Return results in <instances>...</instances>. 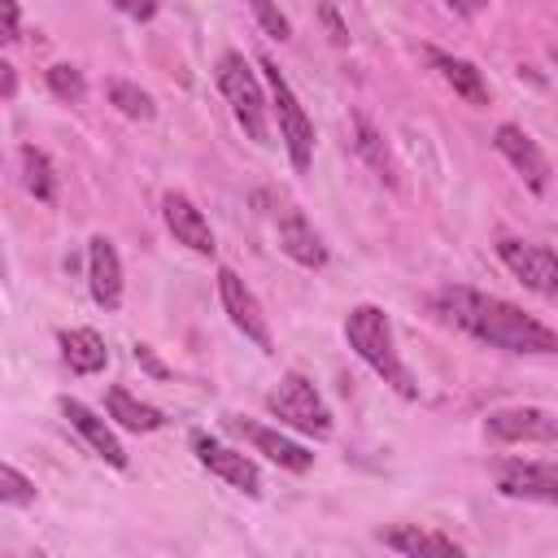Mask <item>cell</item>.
I'll use <instances>...</instances> for the list:
<instances>
[{
  "instance_id": "cell-23",
  "label": "cell",
  "mask_w": 558,
  "mask_h": 558,
  "mask_svg": "<svg viewBox=\"0 0 558 558\" xmlns=\"http://www.w3.org/2000/svg\"><path fill=\"white\" fill-rule=\"evenodd\" d=\"M105 96H109V105H113L122 118H135V122H153V113H157L153 96H148L140 83H131V78H109V83H105Z\"/></svg>"
},
{
  "instance_id": "cell-3",
  "label": "cell",
  "mask_w": 558,
  "mask_h": 558,
  "mask_svg": "<svg viewBox=\"0 0 558 558\" xmlns=\"http://www.w3.org/2000/svg\"><path fill=\"white\" fill-rule=\"evenodd\" d=\"M214 78H218V92L227 96L240 131L253 144H270V105H266V92H262L257 74L244 61V52H222L218 65H214Z\"/></svg>"
},
{
  "instance_id": "cell-15",
  "label": "cell",
  "mask_w": 558,
  "mask_h": 558,
  "mask_svg": "<svg viewBox=\"0 0 558 558\" xmlns=\"http://www.w3.org/2000/svg\"><path fill=\"white\" fill-rule=\"evenodd\" d=\"M61 414H65V418H70V427L92 445V453H96V458H105L109 466L126 471V449H122V440L113 436V427H109L92 405H83V401H74V397H61Z\"/></svg>"
},
{
  "instance_id": "cell-29",
  "label": "cell",
  "mask_w": 558,
  "mask_h": 558,
  "mask_svg": "<svg viewBox=\"0 0 558 558\" xmlns=\"http://www.w3.org/2000/svg\"><path fill=\"white\" fill-rule=\"evenodd\" d=\"M0 96H4V100L17 96V70H13L9 61H0Z\"/></svg>"
},
{
  "instance_id": "cell-26",
  "label": "cell",
  "mask_w": 558,
  "mask_h": 558,
  "mask_svg": "<svg viewBox=\"0 0 558 558\" xmlns=\"http://www.w3.org/2000/svg\"><path fill=\"white\" fill-rule=\"evenodd\" d=\"M253 17H257V26H262L270 39H288V35H292L288 17H283L275 4H266V0H257V4H253Z\"/></svg>"
},
{
  "instance_id": "cell-5",
  "label": "cell",
  "mask_w": 558,
  "mask_h": 558,
  "mask_svg": "<svg viewBox=\"0 0 558 558\" xmlns=\"http://www.w3.org/2000/svg\"><path fill=\"white\" fill-rule=\"evenodd\" d=\"M266 410H270V418H279L292 432H305L314 440L331 436V410H327V401L318 397V388L301 371H288L279 379V388L266 392Z\"/></svg>"
},
{
  "instance_id": "cell-8",
  "label": "cell",
  "mask_w": 558,
  "mask_h": 558,
  "mask_svg": "<svg viewBox=\"0 0 558 558\" xmlns=\"http://www.w3.org/2000/svg\"><path fill=\"white\" fill-rule=\"evenodd\" d=\"M484 436L497 445H554L558 418L541 405H506L484 418Z\"/></svg>"
},
{
  "instance_id": "cell-27",
  "label": "cell",
  "mask_w": 558,
  "mask_h": 558,
  "mask_svg": "<svg viewBox=\"0 0 558 558\" xmlns=\"http://www.w3.org/2000/svg\"><path fill=\"white\" fill-rule=\"evenodd\" d=\"M0 39L4 44L17 39V4H0Z\"/></svg>"
},
{
  "instance_id": "cell-9",
  "label": "cell",
  "mask_w": 558,
  "mask_h": 558,
  "mask_svg": "<svg viewBox=\"0 0 558 558\" xmlns=\"http://www.w3.org/2000/svg\"><path fill=\"white\" fill-rule=\"evenodd\" d=\"M192 453H196V462H201L209 475L227 480L231 488H240V493H248V497L262 493V471H257V462H253L248 453L227 449V445L214 440L209 432H192Z\"/></svg>"
},
{
  "instance_id": "cell-31",
  "label": "cell",
  "mask_w": 558,
  "mask_h": 558,
  "mask_svg": "<svg viewBox=\"0 0 558 558\" xmlns=\"http://www.w3.org/2000/svg\"><path fill=\"white\" fill-rule=\"evenodd\" d=\"M122 13H131V17H140V22H148L153 13H157V4H118Z\"/></svg>"
},
{
  "instance_id": "cell-32",
  "label": "cell",
  "mask_w": 558,
  "mask_h": 558,
  "mask_svg": "<svg viewBox=\"0 0 558 558\" xmlns=\"http://www.w3.org/2000/svg\"><path fill=\"white\" fill-rule=\"evenodd\" d=\"M554 61H558V48H554Z\"/></svg>"
},
{
  "instance_id": "cell-12",
  "label": "cell",
  "mask_w": 558,
  "mask_h": 558,
  "mask_svg": "<svg viewBox=\"0 0 558 558\" xmlns=\"http://www.w3.org/2000/svg\"><path fill=\"white\" fill-rule=\"evenodd\" d=\"M161 218H166V231L174 235V244H187L192 253H201V257H214V227H209V218L196 209V201L192 196H183V192H166L161 196Z\"/></svg>"
},
{
  "instance_id": "cell-19",
  "label": "cell",
  "mask_w": 558,
  "mask_h": 558,
  "mask_svg": "<svg viewBox=\"0 0 558 558\" xmlns=\"http://www.w3.org/2000/svg\"><path fill=\"white\" fill-rule=\"evenodd\" d=\"M427 61L436 65V74L466 100V105H488V83L484 74L466 61V57H453V52H440V48H427Z\"/></svg>"
},
{
  "instance_id": "cell-2",
  "label": "cell",
  "mask_w": 558,
  "mask_h": 558,
  "mask_svg": "<svg viewBox=\"0 0 558 558\" xmlns=\"http://www.w3.org/2000/svg\"><path fill=\"white\" fill-rule=\"evenodd\" d=\"M344 340H349V349L397 392V397H418V384H414V375H410V366L401 362V353H397V336H392V323H388V314L379 310V305H371V301H362V305H353L349 310V318H344Z\"/></svg>"
},
{
  "instance_id": "cell-4",
  "label": "cell",
  "mask_w": 558,
  "mask_h": 558,
  "mask_svg": "<svg viewBox=\"0 0 558 558\" xmlns=\"http://www.w3.org/2000/svg\"><path fill=\"white\" fill-rule=\"evenodd\" d=\"M257 65H262V74H266V83H270V113H275V122H279V140H283V148H288V161H292L296 174H305V170L314 166V122H310V113L301 109V100H296L292 83L283 78V70H279L270 57H262Z\"/></svg>"
},
{
  "instance_id": "cell-14",
  "label": "cell",
  "mask_w": 558,
  "mask_h": 558,
  "mask_svg": "<svg viewBox=\"0 0 558 558\" xmlns=\"http://www.w3.org/2000/svg\"><path fill=\"white\" fill-rule=\"evenodd\" d=\"M87 288H92V301L100 310H118L122 305V257H118L109 235H92L87 240Z\"/></svg>"
},
{
  "instance_id": "cell-13",
  "label": "cell",
  "mask_w": 558,
  "mask_h": 558,
  "mask_svg": "<svg viewBox=\"0 0 558 558\" xmlns=\"http://www.w3.org/2000/svg\"><path fill=\"white\" fill-rule=\"evenodd\" d=\"M227 427L235 432V436H244L257 453H266L275 466H283V471H296V475H305L310 466H314V453L305 449V445H296L292 436H283V432H275V427H262V423H248V418H227Z\"/></svg>"
},
{
  "instance_id": "cell-25",
  "label": "cell",
  "mask_w": 558,
  "mask_h": 558,
  "mask_svg": "<svg viewBox=\"0 0 558 558\" xmlns=\"http://www.w3.org/2000/svg\"><path fill=\"white\" fill-rule=\"evenodd\" d=\"M0 497H4V506H31L35 501V484L17 471V466H0Z\"/></svg>"
},
{
  "instance_id": "cell-30",
  "label": "cell",
  "mask_w": 558,
  "mask_h": 558,
  "mask_svg": "<svg viewBox=\"0 0 558 558\" xmlns=\"http://www.w3.org/2000/svg\"><path fill=\"white\" fill-rule=\"evenodd\" d=\"M135 362H140V366H144V371H153V375H157V379H161V375H166V366H161V362H157V357H153V349H148V344H135Z\"/></svg>"
},
{
  "instance_id": "cell-11",
  "label": "cell",
  "mask_w": 558,
  "mask_h": 558,
  "mask_svg": "<svg viewBox=\"0 0 558 558\" xmlns=\"http://www.w3.org/2000/svg\"><path fill=\"white\" fill-rule=\"evenodd\" d=\"M493 148L523 174V183L541 196L545 187H549V157L541 153V144L523 131V126H514V122H501L497 131H493Z\"/></svg>"
},
{
  "instance_id": "cell-20",
  "label": "cell",
  "mask_w": 558,
  "mask_h": 558,
  "mask_svg": "<svg viewBox=\"0 0 558 558\" xmlns=\"http://www.w3.org/2000/svg\"><path fill=\"white\" fill-rule=\"evenodd\" d=\"M105 410H109V418H113L118 427H126V432H157V427L166 423L157 405L131 397L126 388H109V392H105Z\"/></svg>"
},
{
  "instance_id": "cell-21",
  "label": "cell",
  "mask_w": 558,
  "mask_h": 558,
  "mask_svg": "<svg viewBox=\"0 0 558 558\" xmlns=\"http://www.w3.org/2000/svg\"><path fill=\"white\" fill-rule=\"evenodd\" d=\"M17 161H22V183H26V192H31L39 205H52V201H57V170H52L48 153L35 148V144H22Z\"/></svg>"
},
{
  "instance_id": "cell-6",
  "label": "cell",
  "mask_w": 558,
  "mask_h": 558,
  "mask_svg": "<svg viewBox=\"0 0 558 558\" xmlns=\"http://www.w3.org/2000/svg\"><path fill=\"white\" fill-rule=\"evenodd\" d=\"M497 257L501 266L536 296L545 301H558V253L545 248V244H532V240H514V235H501L497 240Z\"/></svg>"
},
{
  "instance_id": "cell-10",
  "label": "cell",
  "mask_w": 558,
  "mask_h": 558,
  "mask_svg": "<svg viewBox=\"0 0 558 558\" xmlns=\"http://www.w3.org/2000/svg\"><path fill=\"white\" fill-rule=\"evenodd\" d=\"M497 493H501V497H514V501L558 506V466L532 462V458L497 462Z\"/></svg>"
},
{
  "instance_id": "cell-1",
  "label": "cell",
  "mask_w": 558,
  "mask_h": 558,
  "mask_svg": "<svg viewBox=\"0 0 558 558\" xmlns=\"http://www.w3.org/2000/svg\"><path fill=\"white\" fill-rule=\"evenodd\" d=\"M432 310L453 323L458 331H466L471 340L501 349V353H527V357H545L558 353V331H549L541 318L523 314L514 301L466 288V283H449L432 296Z\"/></svg>"
},
{
  "instance_id": "cell-28",
  "label": "cell",
  "mask_w": 558,
  "mask_h": 558,
  "mask_svg": "<svg viewBox=\"0 0 558 558\" xmlns=\"http://www.w3.org/2000/svg\"><path fill=\"white\" fill-rule=\"evenodd\" d=\"M318 17H323V26L331 31V39H336V44H344V39H349V31H344V22H340V13H336L331 4H323V9H318Z\"/></svg>"
},
{
  "instance_id": "cell-7",
  "label": "cell",
  "mask_w": 558,
  "mask_h": 558,
  "mask_svg": "<svg viewBox=\"0 0 558 558\" xmlns=\"http://www.w3.org/2000/svg\"><path fill=\"white\" fill-rule=\"evenodd\" d=\"M218 301H222L231 327H235L244 340H253L262 353H275V336H270V323H266V314H262V301L253 296V288H248L231 266H218Z\"/></svg>"
},
{
  "instance_id": "cell-18",
  "label": "cell",
  "mask_w": 558,
  "mask_h": 558,
  "mask_svg": "<svg viewBox=\"0 0 558 558\" xmlns=\"http://www.w3.org/2000/svg\"><path fill=\"white\" fill-rule=\"evenodd\" d=\"M57 344H61V357L74 375H100L109 366V349H105L100 331H92V327H65L57 336Z\"/></svg>"
},
{
  "instance_id": "cell-17",
  "label": "cell",
  "mask_w": 558,
  "mask_h": 558,
  "mask_svg": "<svg viewBox=\"0 0 558 558\" xmlns=\"http://www.w3.org/2000/svg\"><path fill=\"white\" fill-rule=\"evenodd\" d=\"M379 541L388 549H397L401 558H466L462 545H453L445 532H432V527H418V523H392L379 532Z\"/></svg>"
},
{
  "instance_id": "cell-22",
  "label": "cell",
  "mask_w": 558,
  "mask_h": 558,
  "mask_svg": "<svg viewBox=\"0 0 558 558\" xmlns=\"http://www.w3.org/2000/svg\"><path fill=\"white\" fill-rule=\"evenodd\" d=\"M353 148L362 153V161L392 187L397 183V166H392V157H388V148H384V140H379V131L366 122V118H353Z\"/></svg>"
},
{
  "instance_id": "cell-16",
  "label": "cell",
  "mask_w": 558,
  "mask_h": 558,
  "mask_svg": "<svg viewBox=\"0 0 558 558\" xmlns=\"http://www.w3.org/2000/svg\"><path fill=\"white\" fill-rule=\"evenodd\" d=\"M279 248L296 262V266H305V270H318V266H327V244L318 240V231H314V222L296 209V205H288L283 214H279Z\"/></svg>"
},
{
  "instance_id": "cell-24",
  "label": "cell",
  "mask_w": 558,
  "mask_h": 558,
  "mask_svg": "<svg viewBox=\"0 0 558 558\" xmlns=\"http://www.w3.org/2000/svg\"><path fill=\"white\" fill-rule=\"evenodd\" d=\"M48 92H52L57 100H65V105H83V96H87V78H83L78 65L57 61V65H48Z\"/></svg>"
}]
</instances>
